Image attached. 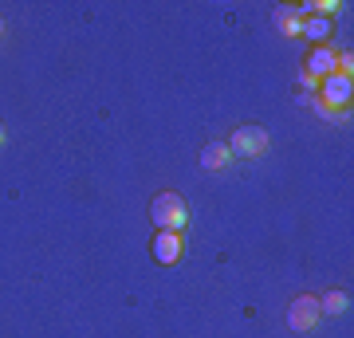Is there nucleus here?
<instances>
[{
  "label": "nucleus",
  "mask_w": 354,
  "mask_h": 338,
  "mask_svg": "<svg viewBox=\"0 0 354 338\" xmlns=\"http://www.w3.org/2000/svg\"><path fill=\"white\" fill-rule=\"evenodd\" d=\"M228 150H232V158L241 153V158H260V153H268V130L264 126H241L232 138H228Z\"/></svg>",
  "instance_id": "f03ea898"
},
{
  "label": "nucleus",
  "mask_w": 354,
  "mask_h": 338,
  "mask_svg": "<svg viewBox=\"0 0 354 338\" xmlns=\"http://www.w3.org/2000/svg\"><path fill=\"white\" fill-rule=\"evenodd\" d=\"M307 39H327L330 36V20L327 16H311V20H304V28H299Z\"/></svg>",
  "instance_id": "6e6552de"
},
{
  "label": "nucleus",
  "mask_w": 354,
  "mask_h": 338,
  "mask_svg": "<svg viewBox=\"0 0 354 338\" xmlns=\"http://www.w3.org/2000/svg\"><path fill=\"white\" fill-rule=\"evenodd\" d=\"M0 146H4V126H0Z\"/></svg>",
  "instance_id": "9d476101"
},
{
  "label": "nucleus",
  "mask_w": 354,
  "mask_h": 338,
  "mask_svg": "<svg viewBox=\"0 0 354 338\" xmlns=\"http://www.w3.org/2000/svg\"><path fill=\"white\" fill-rule=\"evenodd\" d=\"M0 28H4V24H0Z\"/></svg>",
  "instance_id": "9b49d317"
},
{
  "label": "nucleus",
  "mask_w": 354,
  "mask_h": 338,
  "mask_svg": "<svg viewBox=\"0 0 354 338\" xmlns=\"http://www.w3.org/2000/svg\"><path fill=\"white\" fill-rule=\"evenodd\" d=\"M315 323H319V303L311 299V295H304V299L291 303V311H288V326H291V330H311Z\"/></svg>",
  "instance_id": "7ed1b4c3"
},
{
  "label": "nucleus",
  "mask_w": 354,
  "mask_h": 338,
  "mask_svg": "<svg viewBox=\"0 0 354 338\" xmlns=\"http://www.w3.org/2000/svg\"><path fill=\"white\" fill-rule=\"evenodd\" d=\"M307 71H311L315 79L335 75V71H339V55H335V51H327V48H315L311 55H307Z\"/></svg>",
  "instance_id": "423d86ee"
},
{
  "label": "nucleus",
  "mask_w": 354,
  "mask_h": 338,
  "mask_svg": "<svg viewBox=\"0 0 354 338\" xmlns=\"http://www.w3.org/2000/svg\"><path fill=\"white\" fill-rule=\"evenodd\" d=\"M150 252H153V260H158V263H174L177 256H181V236L169 232V228H158V232H153Z\"/></svg>",
  "instance_id": "20e7f679"
},
{
  "label": "nucleus",
  "mask_w": 354,
  "mask_h": 338,
  "mask_svg": "<svg viewBox=\"0 0 354 338\" xmlns=\"http://www.w3.org/2000/svg\"><path fill=\"white\" fill-rule=\"evenodd\" d=\"M150 216L158 228H169V232H177V228L189 220V205L177 197V193H158L150 205Z\"/></svg>",
  "instance_id": "f257e3e1"
},
{
  "label": "nucleus",
  "mask_w": 354,
  "mask_h": 338,
  "mask_svg": "<svg viewBox=\"0 0 354 338\" xmlns=\"http://www.w3.org/2000/svg\"><path fill=\"white\" fill-rule=\"evenodd\" d=\"M351 307V299L342 295V291H330V295H323V303H319V311H327V314H342Z\"/></svg>",
  "instance_id": "1a4fd4ad"
},
{
  "label": "nucleus",
  "mask_w": 354,
  "mask_h": 338,
  "mask_svg": "<svg viewBox=\"0 0 354 338\" xmlns=\"http://www.w3.org/2000/svg\"><path fill=\"white\" fill-rule=\"evenodd\" d=\"M232 162V150H228V142H209L201 150V165L205 169H225Z\"/></svg>",
  "instance_id": "0eeeda50"
},
{
  "label": "nucleus",
  "mask_w": 354,
  "mask_h": 338,
  "mask_svg": "<svg viewBox=\"0 0 354 338\" xmlns=\"http://www.w3.org/2000/svg\"><path fill=\"white\" fill-rule=\"evenodd\" d=\"M323 99L330 102V106H346L351 102V75H327V83H323Z\"/></svg>",
  "instance_id": "39448f33"
}]
</instances>
